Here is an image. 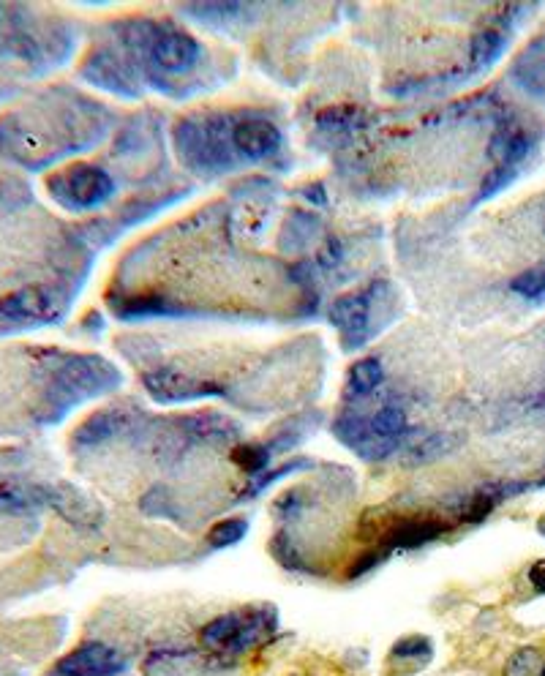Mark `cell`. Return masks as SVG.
Returning a JSON list of instances; mask_svg holds the SVG:
<instances>
[{
  "label": "cell",
  "mask_w": 545,
  "mask_h": 676,
  "mask_svg": "<svg viewBox=\"0 0 545 676\" xmlns=\"http://www.w3.org/2000/svg\"><path fill=\"white\" fill-rule=\"evenodd\" d=\"M276 630V611L273 608H248V611H232L224 617L213 619L202 627L199 641L210 655L238 657L248 649L265 644Z\"/></svg>",
  "instance_id": "obj_1"
},
{
  "label": "cell",
  "mask_w": 545,
  "mask_h": 676,
  "mask_svg": "<svg viewBox=\"0 0 545 676\" xmlns=\"http://www.w3.org/2000/svg\"><path fill=\"white\" fill-rule=\"evenodd\" d=\"M118 382V371L109 366L107 360L85 358V355L69 358L52 377L50 404L55 407V415H60V412L74 407L77 401L118 388Z\"/></svg>",
  "instance_id": "obj_2"
},
{
  "label": "cell",
  "mask_w": 545,
  "mask_h": 676,
  "mask_svg": "<svg viewBox=\"0 0 545 676\" xmlns=\"http://www.w3.org/2000/svg\"><path fill=\"white\" fill-rule=\"evenodd\" d=\"M126 41L134 50L148 52L153 66H159L167 74H183L197 66L199 44L191 39L186 30L172 28V25H148V22H134V28L126 33Z\"/></svg>",
  "instance_id": "obj_3"
},
{
  "label": "cell",
  "mask_w": 545,
  "mask_h": 676,
  "mask_svg": "<svg viewBox=\"0 0 545 676\" xmlns=\"http://www.w3.org/2000/svg\"><path fill=\"white\" fill-rule=\"evenodd\" d=\"M47 189L60 205L71 210H88L104 205L115 194V180L93 164H71L47 180Z\"/></svg>",
  "instance_id": "obj_4"
},
{
  "label": "cell",
  "mask_w": 545,
  "mask_h": 676,
  "mask_svg": "<svg viewBox=\"0 0 545 676\" xmlns=\"http://www.w3.org/2000/svg\"><path fill=\"white\" fill-rule=\"evenodd\" d=\"M178 150L197 169H224L229 148L221 142L216 120H186L178 126Z\"/></svg>",
  "instance_id": "obj_5"
},
{
  "label": "cell",
  "mask_w": 545,
  "mask_h": 676,
  "mask_svg": "<svg viewBox=\"0 0 545 676\" xmlns=\"http://www.w3.org/2000/svg\"><path fill=\"white\" fill-rule=\"evenodd\" d=\"M145 388L156 401H167V404H175V401H191V398H205V396H221L224 393V385L218 382H210V379H197L191 374H183L178 368L161 366L148 371L145 377Z\"/></svg>",
  "instance_id": "obj_6"
},
{
  "label": "cell",
  "mask_w": 545,
  "mask_h": 676,
  "mask_svg": "<svg viewBox=\"0 0 545 676\" xmlns=\"http://www.w3.org/2000/svg\"><path fill=\"white\" fill-rule=\"evenodd\" d=\"M126 666L129 663L120 652L99 641H90L60 657L52 668V676H118L126 671Z\"/></svg>",
  "instance_id": "obj_7"
},
{
  "label": "cell",
  "mask_w": 545,
  "mask_h": 676,
  "mask_svg": "<svg viewBox=\"0 0 545 676\" xmlns=\"http://www.w3.org/2000/svg\"><path fill=\"white\" fill-rule=\"evenodd\" d=\"M333 428H336L338 439L349 450H355L357 456L366 458V461H382V458H387L398 448L396 442L379 437L377 431L371 428V423L360 418V415H344V418L336 420Z\"/></svg>",
  "instance_id": "obj_8"
},
{
  "label": "cell",
  "mask_w": 545,
  "mask_h": 676,
  "mask_svg": "<svg viewBox=\"0 0 545 676\" xmlns=\"http://www.w3.org/2000/svg\"><path fill=\"white\" fill-rule=\"evenodd\" d=\"M55 300L44 287H22L0 298V319L6 322H50Z\"/></svg>",
  "instance_id": "obj_9"
},
{
  "label": "cell",
  "mask_w": 545,
  "mask_h": 676,
  "mask_svg": "<svg viewBox=\"0 0 545 676\" xmlns=\"http://www.w3.org/2000/svg\"><path fill=\"white\" fill-rule=\"evenodd\" d=\"M229 137H232V148L251 161L270 159L281 148V131L265 118L240 120Z\"/></svg>",
  "instance_id": "obj_10"
},
{
  "label": "cell",
  "mask_w": 545,
  "mask_h": 676,
  "mask_svg": "<svg viewBox=\"0 0 545 676\" xmlns=\"http://www.w3.org/2000/svg\"><path fill=\"white\" fill-rule=\"evenodd\" d=\"M330 322L341 330L347 347H360L368 338L371 303L366 295H341L330 309Z\"/></svg>",
  "instance_id": "obj_11"
},
{
  "label": "cell",
  "mask_w": 545,
  "mask_h": 676,
  "mask_svg": "<svg viewBox=\"0 0 545 676\" xmlns=\"http://www.w3.org/2000/svg\"><path fill=\"white\" fill-rule=\"evenodd\" d=\"M44 499H47L66 521H71L74 527L96 529L101 524L99 505H96L93 499L85 497L82 491H77V488L69 486L47 488V491H44Z\"/></svg>",
  "instance_id": "obj_12"
},
{
  "label": "cell",
  "mask_w": 545,
  "mask_h": 676,
  "mask_svg": "<svg viewBox=\"0 0 545 676\" xmlns=\"http://www.w3.org/2000/svg\"><path fill=\"white\" fill-rule=\"evenodd\" d=\"M445 521L439 518H404L390 527V532L385 535V546L382 551H393V548H420L426 543H434L436 537H442L447 532Z\"/></svg>",
  "instance_id": "obj_13"
},
{
  "label": "cell",
  "mask_w": 545,
  "mask_h": 676,
  "mask_svg": "<svg viewBox=\"0 0 545 676\" xmlns=\"http://www.w3.org/2000/svg\"><path fill=\"white\" fill-rule=\"evenodd\" d=\"M129 415L126 412H120V409H112V412H99V415H93L77 428V434H74V442L80 445V448H93V445H101V442H107V439H115L118 434H123L126 428H129Z\"/></svg>",
  "instance_id": "obj_14"
},
{
  "label": "cell",
  "mask_w": 545,
  "mask_h": 676,
  "mask_svg": "<svg viewBox=\"0 0 545 676\" xmlns=\"http://www.w3.org/2000/svg\"><path fill=\"white\" fill-rule=\"evenodd\" d=\"M85 77H88L93 85H101V88L107 90H118V93H126V96H134V88H131L129 77H126V71L120 69L118 60L112 58L109 52H96L90 63L85 66Z\"/></svg>",
  "instance_id": "obj_15"
},
{
  "label": "cell",
  "mask_w": 545,
  "mask_h": 676,
  "mask_svg": "<svg viewBox=\"0 0 545 676\" xmlns=\"http://www.w3.org/2000/svg\"><path fill=\"white\" fill-rule=\"evenodd\" d=\"M186 428L194 439H213V442H221V439L238 437L240 428L227 418H218V415H191L186 420Z\"/></svg>",
  "instance_id": "obj_16"
},
{
  "label": "cell",
  "mask_w": 545,
  "mask_h": 676,
  "mask_svg": "<svg viewBox=\"0 0 545 676\" xmlns=\"http://www.w3.org/2000/svg\"><path fill=\"white\" fill-rule=\"evenodd\" d=\"M431 657H434V647L426 636L401 638L396 647L390 649V660L393 663H412V671L426 666Z\"/></svg>",
  "instance_id": "obj_17"
},
{
  "label": "cell",
  "mask_w": 545,
  "mask_h": 676,
  "mask_svg": "<svg viewBox=\"0 0 545 676\" xmlns=\"http://www.w3.org/2000/svg\"><path fill=\"white\" fill-rule=\"evenodd\" d=\"M382 363L374 358L357 360L355 366L349 368V390L355 396H368L371 390H377L382 385Z\"/></svg>",
  "instance_id": "obj_18"
},
{
  "label": "cell",
  "mask_w": 545,
  "mask_h": 676,
  "mask_svg": "<svg viewBox=\"0 0 545 676\" xmlns=\"http://www.w3.org/2000/svg\"><path fill=\"white\" fill-rule=\"evenodd\" d=\"M505 50V33L488 28L480 30L472 41V66L475 69H483V66H491L499 55Z\"/></svg>",
  "instance_id": "obj_19"
},
{
  "label": "cell",
  "mask_w": 545,
  "mask_h": 676,
  "mask_svg": "<svg viewBox=\"0 0 545 676\" xmlns=\"http://www.w3.org/2000/svg\"><path fill=\"white\" fill-rule=\"evenodd\" d=\"M368 423H371V428L377 431L379 437L382 439H390V442H401V437L407 434V415H404V409L398 407H382L377 412V415H371L368 418Z\"/></svg>",
  "instance_id": "obj_20"
},
{
  "label": "cell",
  "mask_w": 545,
  "mask_h": 676,
  "mask_svg": "<svg viewBox=\"0 0 545 676\" xmlns=\"http://www.w3.org/2000/svg\"><path fill=\"white\" fill-rule=\"evenodd\" d=\"M248 532V524L243 518H227V521H218L208 532V543L213 548H229L240 543Z\"/></svg>",
  "instance_id": "obj_21"
},
{
  "label": "cell",
  "mask_w": 545,
  "mask_h": 676,
  "mask_svg": "<svg viewBox=\"0 0 545 676\" xmlns=\"http://www.w3.org/2000/svg\"><path fill=\"white\" fill-rule=\"evenodd\" d=\"M499 497H502V494L494 491V488H480L475 497L466 502L464 510H461V521H466V524H480V521L494 510Z\"/></svg>",
  "instance_id": "obj_22"
},
{
  "label": "cell",
  "mask_w": 545,
  "mask_h": 676,
  "mask_svg": "<svg viewBox=\"0 0 545 676\" xmlns=\"http://www.w3.org/2000/svg\"><path fill=\"white\" fill-rule=\"evenodd\" d=\"M232 461L238 464L240 469H246L251 475H257L262 469L268 467L270 461V448L268 445H240L232 453Z\"/></svg>",
  "instance_id": "obj_23"
},
{
  "label": "cell",
  "mask_w": 545,
  "mask_h": 676,
  "mask_svg": "<svg viewBox=\"0 0 545 676\" xmlns=\"http://www.w3.org/2000/svg\"><path fill=\"white\" fill-rule=\"evenodd\" d=\"M537 663H540V652L532 647L518 649L516 655L507 657L505 676H535Z\"/></svg>",
  "instance_id": "obj_24"
},
{
  "label": "cell",
  "mask_w": 545,
  "mask_h": 676,
  "mask_svg": "<svg viewBox=\"0 0 545 676\" xmlns=\"http://www.w3.org/2000/svg\"><path fill=\"white\" fill-rule=\"evenodd\" d=\"M513 289H516L518 295H524V298H540V295H545V268L526 270L524 276H518L513 281Z\"/></svg>",
  "instance_id": "obj_25"
},
{
  "label": "cell",
  "mask_w": 545,
  "mask_h": 676,
  "mask_svg": "<svg viewBox=\"0 0 545 676\" xmlns=\"http://www.w3.org/2000/svg\"><path fill=\"white\" fill-rule=\"evenodd\" d=\"M28 502H33V494L14 483H0V510H22L28 507Z\"/></svg>",
  "instance_id": "obj_26"
},
{
  "label": "cell",
  "mask_w": 545,
  "mask_h": 676,
  "mask_svg": "<svg viewBox=\"0 0 545 676\" xmlns=\"http://www.w3.org/2000/svg\"><path fill=\"white\" fill-rule=\"evenodd\" d=\"M447 448H450V442H447L445 437H428L409 453V458H412L415 464H420V461H431V458H436L439 453H445Z\"/></svg>",
  "instance_id": "obj_27"
},
{
  "label": "cell",
  "mask_w": 545,
  "mask_h": 676,
  "mask_svg": "<svg viewBox=\"0 0 545 676\" xmlns=\"http://www.w3.org/2000/svg\"><path fill=\"white\" fill-rule=\"evenodd\" d=\"M306 464L303 461H292V464H284V467H278L276 472H270V475H265V478H259L254 486L248 488L246 497H254V494H259V491H265L268 486H273V480L284 478V475H292V472H298V469H303Z\"/></svg>",
  "instance_id": "obj_28"
},
{
  "label": "cell",
  "mask_w": 545,
  "mask_h": 676,
  "mask_svg": "<svg viewBox=\"0 0 545 676\" xmlns=\"http://www.w3.org/2000/svg\"><path fill=\"white\" fill-rule=\"evenodd\" d=\"M529 584L535 587V592L545 595V559H540V562L529 567Z\"/></svg>",
  "instance_id": "obj_29"
},
{
  "label": "cell",
  "mask_w": 545,
  "mask_h": 676,
  "mask_svg": "<svg viewBox=\"0 0 545 676\" xmlns=\"http://www.w3.org/2000/svg\"><path fill=\"white\" fill-rule=\"evenodd\" d=\"M537 529H540V532H543V535H545V516L540 518V521H537Z\"/></svg>",
  "instance_id": "obj_30"
},
{
  "label": "cell",
  "mask_w": 545,
  "mask_h": 676,
  "mask_svg": "<svg viewBox=\"0 0 545 676\" xmlns=\"http://www.w3.org/2000/svg\"><path fill=\"white\" fill-rule=\"evenodd\" d=\"M537 676H545V666H543V671H540V674H537Z\"/></svg>",
  "instance_id": "obj_31"
}]
</instances>
